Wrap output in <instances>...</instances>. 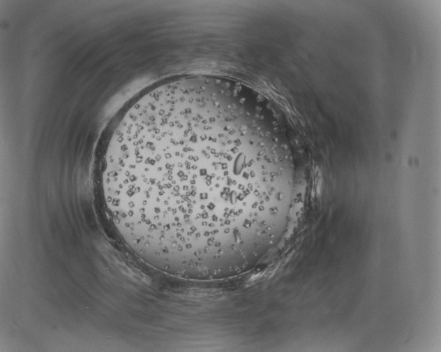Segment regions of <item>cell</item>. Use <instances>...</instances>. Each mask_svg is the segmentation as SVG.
<instances>
[{
	"label": "cell",
	"mask_w": 441,
	"mask_h": 352,
	"mask_svg": "<svg viewBox=\"0 0 441 352\" xmlns=\"http://www.w3.org/2000/svg\"><path fill=\"white\" fill-rule=\"evenodd\" d=\"M263 126L226 97L165 83L117 124L100 183L123 243L156 270L184 277L248 253L278 210L258 170Z\"/></svg>",
	"instance_id": "6da1fadb"
}]
</instances>
